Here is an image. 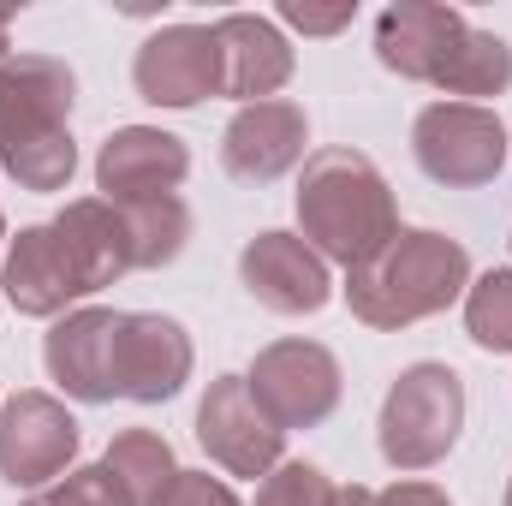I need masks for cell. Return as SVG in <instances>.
Wrapping results in <instances>:
<instances>
[{"label":"cell","instance_id":"4316f807","mask_svg":"<svg viewBox=\"0 0 512 506\" xmlns=\"http://www.w3.org/2000/svg\"><path fill=\"white\" fill-rule=\"evenodd\" d=\"M376 506H453L435 483H393L387 495H376Z\"/></svg>","mask_w":512,"mask_h":506},{"label":"cell","instance_id":"83f0119b","mask_svg":"<svg viewBox=\"0 0 512 506\" xmlns=\"http://www.w3.org/2000/svg\"><path fill=\"white\" fill-rule=\"evenodd\" d=\"M334 506H376V495L364 483H346V489H334Z\"/></svg>","mask_w":512,"mask_h":506},{"label":"cell","instance_id":"e0dca14e","mask_svg":"<svg viewBox=\"0 0 512 506\" xmlns=\"http://www.w3.org/2000/svg\"><path fill=\"white\" fill-rule=\"evenodd\" d=\"M215 42H221V96H239L245 108L274 102V90L292 78V48L280 24L262 12H227L215 24Z\"/></svg>","mask_w":512,"mask_h":506},{"label":"cell","instance_id":"603a6c76","mask_svg":"<svg viewBox=\"0 0 512 506\" xmlns=\"http://www.w3.org/2000/svg\"><path fill=\"white\" fill-rule=\"evenodd\" d=\"M24 506H137V501L120 489V477L108 465H78L60 483H48L42 495H30Z\"/></svg>","mask_w":512,"mask_h":506},{"label":"cell","instance_id":"9c48e42d","mask_svg":"<svg viewBox=\"0 0 512 506\" xmlns=\"http://www.w3.org/2000/svg\"><path fill=\"white\" fill-rule=\"evenodd\" d=\"M185 381H191V334L173 316L120 310V334H114V399L161 405Z\"/></svg>","mask_w":512,"mask_h":506},{"label":"cell","instance_id":"d4e9b609","mask_svg":"<svg viewBox=\"0 0 512 506\" xmlns=\"http://www.w3.org/2000/svg\"><path fill=\"white\" fill-rule=\"evenodd\" d=\"M155 506H239V495H233L221 477H209V471H179V477L161 489Z\"/></svg>","mask_w":512,"mask_h":506},{"label":"cell","instance_id":"8992f818","mask_svg":"<svg viewBox=\"0 0 512 506\" xmlns=\"http://www.w3.org/2000/svg\"><path fill=\"white\" fill-rule=\"evenodd\" d=\"M78 459V417L54 393H12L0 405V477L12 489H42Z\"/></svg>","mask_w":512,"mask_h":506},{"label":"cell","instance_id":"d6986e66","mask_svg":"<svg viewBox=\"0 0 512 506\" xmlns=\"http://www.w3.org/2000/svg\"><path fill=\"white\" fill-rule=\"evenodd\" d=\"M102 465L120 477V489H126L137 506H155V501H161V489L179 477L173 447H167L155 429H126V435H114V447H108V459H102Z\"/></svg>","mask_w":512,"mask_h":506},{"label":"cell","instance_id":"8fae6325","mask_svg":"<svg viewBox=\"0 0 512 506\" xmlns=\"http://www.w3.org/2000/svg\"><path fill=\"white\" fill-rule=\"evenodd\" d=\"M191 173V149L185 137L173 131H155V126H126L114 131L96 155V191L102 203H149V197H173Z\"/></svg>","mask_w":512,"mask_h":506},{"label":"cell","instance_id":"f546056e","mask_svg":"<svg viewBox=\"0 0 512 506\" xmlns=\"http://www.w3.org/2000/svg\"><path fill=\"white\" fill-rule=\"evenodd\" d=\"M507 506H512V483H507Z\"/></svg>","mask_w":512,"mask_h":506},{"label":"cell","instance_id":"30bf717a","mask_svg":"<svg viewBox=\"0 0 512 506\" xmlns=\"http://www.w3.org/2000/svg\"><path fill=\"white\" fill-rule=\"evenodd\" d=\"M78 102V78L54 54H12L0 66V155L60 137Z\"/></svg>","mask_w":512,"mask_h":506},{"label":"cell","instance_id":"4fadbf2b","mask_svg":"<svg viewBox=\"0 0 512 506\" xmlns=\"http://www.w3.org/2000/svg\"><path fill=\"white\" fill-rule=\"evenodd\" d=\"M304 143H310V120L298 102H286V96L251 102L221 131V167L245 185H268L304 161Z\"/></svg>","mask_w":512,"mask_h":506},{"label":"cell","instance_id":"6da1fadb","mask_svg":"<svg viewBox=\"0 0 512 506\" xmlns=\"http://www.w3.org/2000/svg\"><path fill=\"white\" fill-rule=\"evenodd\" d=\"M298 227L304 245L322 262H340L346 274L387 251L399 233V209L382 167L364 149H316L298 179Z\"/></svg>","mask_w":512,"mask_h":506},{"label":"cell","instance_id":"2e32d148","mask_svg":"<svg viewBox=\"0 0 512 506\" xmlns=\"http://www.w3.org/2000/svg\"><path fill=\"white\" fill-rule=\"evenodd\" d=\"M114 334H120V310H72L48 328L42 340V364L72 399L84 405H108L114 399Z\"/></svg>","mask_w":512,"mask_h":506},{"label":"cell","instance_id":"52a82bcc","mask_svg":"<svg viewBox=\"0 0 512 506\" xmlns=\"http://www.w3.org/2000/svg\"><path fill=\"white\" fill-rule=\"evenodd\" d=\"M197 441L227 477H268L280 465L286 429L268 423V411L256 405L245 376H221L209 381V393L197 405Z\"/></svg>","mask_w":512,"mask_h":506},{"label":"cell","instance_id":"3957f363","mask_svg":"<svg viewBox=\"0 0 512 506\" xmlns=\"http://www.w3.org/2000/svg\"><path fill=\"white\" fill-rule=\"evenodd\" d=\"M465 429V381L447 364H411L382 399V459L393 471H429L453 453Z\"/></svg>","mask_w":512,"mask_h":506},{"label":"cell","instance_id":"7402d4cb","mask_svg":"<svg viewBox=\"0 0 512 506\" xmlns=\"http://www.w3.org/2000/svg\"><path fill=\"white\" fill-rule=\"evenodd\" d=\"M465 334L483 352H512V268H489L465 286Z\"/></svg>","mask_w":512,"mask_h":506},{"label":"cell","instance_id":"ffe728a7","mask_svg":"<svg viewBox=\"0 0 512 506\" xmlns=\"http://www.w3.org/2000/svg\"><path fill=\"white\" fill-rule=\"evenodd\" d=\"M507 84H512V48L489 30H465L447 72L435 78V90H447V96H501Z\"/></svg>","mask_w":512,"mask_h":506},{"label":"cell","instance_id":"5bb4252c","mask_svg":"<svg viewBox=\"0 0 512 506\" xmlns=\"http://www.w3.org/2000/svg\"><path fill=\"white\" fill-rule=\"evenodd\" d=\"M465 12L435 6V0H399L376 18V54L387 72L411 78V84H435L453 60V48L465 42Z\"/></svg>","mask_w":512,"mask_h":506},{"label":"cell","instance_id":"f1b7e54d","mask_svg":"<svg viewBox=\"0 0 512 506\" xmlns=\"http://www.w3.org/2000/svg\"><path fill=\"white\" fill-rule=\"evenodd\" d=\"M6 48H12V6H0V66H6V60H12V54H6Z\"/></svg>","mask_w":512,"mask_h":506},{"label":"cell","instance_id":"ac0fdd59","mask_svg":"<svg viewBox=\"0 0 512 506\" xmlns=\"http://www.w3.org/2000/svg\"><path fill=\"white\" fill-rule=\"evenodd\" d=\"M54 233L66 239V251H72V262H78V274H84L90 292H102L120 274H131V227H126V209L120 203L78 197V203L60 209Z\"/></svg>","mask_w":512,"mask_h":506},{"label":"cell","instance_id":"484cf974","mask_svg":"<svg viewBox=\"0 0 512 506\" xmlns=\"http://www.w3.org/2000/svg\"><path fill=\"white\" fill-rule=\"evenodd\" d=\"M280 18H286L292 30H304V36H334V30H346V24H352V0H346V6H334V12H316V6L286 0V6H280Z\"/></svg>","mask_w":512,"mask_h":506},{"label":"cell","instance_id":"cb8c5ba5","mask_svg":"<svg viewBox=\"0 0 512 506\" xmlns=\"http://www.w3.org/2000/svg\"><path fill=\"white\" fill-rule=\"evenodd\" d=\"M256 506H334V483H328L316 465H304V459H280V465L262 477Z\"/></svg>","mask_w":512,"mask_h":506},{"label":"cell","instance_id":"4dcf8cb0","mask_svg":"<svg viewBox=\"0 0 512 506\" xmlns=\"http://www.w3.org/2000/svg\"><path fill=\"white\" fill-rule=\"evenodd\" d=\"M0 239H6V221H0Z\"/></svg>","mask_w":512,"mask_h":506},{"label":"cell","instance_id":"7a4b0ae2","mask_svg":"<svg viewBox=\"0 0 512 506\" xmlns=\"http://www.w3.org/2000/svg\"><path fill=\"white\" fill-rule=\"evenodd\" d=\"M471 286V256L459 239L429 227H399L382 256L346 274V304L370 328H411L423 316H441Z\"/></svg>","mask_w":512,"mask_h":506},{"label":"cell","instance_id":"277c9868","mask_svg":"<svg viewBox=\"0 0 512 506\" xmlns=\"http://www.w3.org/2000/svg\"><path fill=\"white\" fill-rule=\"evenodd\" d=\"M507 126L501 114L477 108V102H429L411 126V155L417 167L435 179V185H453V191H471V185H489L501 167H507Z\"/></svg>","mask_w":512,"mask_h":506},{"label":"cell","instance_id":"44dd1931","mask_svg":"<svg viewBox=\"0 0 512 506\" xmlns=\"http://www.w3.org/2000/svg\"><path fill=\"white\" fill-rule=\"evenodd\" d=\"M131 227V268H167L191 239V209L179 197H149L126 209Z\"/></svg>","mask_w":512,"mask_h":506},{"label":"cell","instance_id":"9a60e30c","mask_svg":"<svg viewBox=\"0 0 512 506\" xmlns=\"http://www.w3.org/2000/svg\"><path fill=\"white\" fill-rule=\"evenodd\" d=\"M0 286H6V298H12L18 316H42V322L48 316H66V304L90 298L78 262H72L66 239L54 227H24L12 239L6 268H0Z\"/></svg>","mask_w":512,"mask_h":506},{"label":"cell","instance_id":"7c38bea8","mask_svg":"<svg viewBox=\"0 0 512 506\" xmlns=\"http://www.w3.org/2000/svg\"><path fill=\"white\" fill-rule=\"evenodd\" d=\"M239 274H245V292L274 316H316L334 292L328 262L298 233H256L239 256Z\"/></svg>","mask_w":512,"mask_h":506},{"label":"cell","instance_id":"ba28073f","mask_svg":"<svg viewBox=\"0 0 512 506\" xmlns=\"http://www.w3.org/2000/svg\"><path fill=\"white\" fill-rule=\"evenodd\" d=\"M131 84L155 108H197V102L221 96L215 24H167V30H155L131 60Z\"/></svg>","mask_w":512,"mask_h":506},{"label":"cell","instance_id":"5b68a950","mask_svg":"<svg viewBox=\"0 0 512 506\" xmlns=\"http://www.w3.org/2000/svg\"><path fill=\"white\" fill-rule=\"evenodd\" d=\"M251 393L274 429H316L340 405V364L316 340H274L251 364Z\"/></svg>","mask_w":512,"mask_h":506}]
</instances>
